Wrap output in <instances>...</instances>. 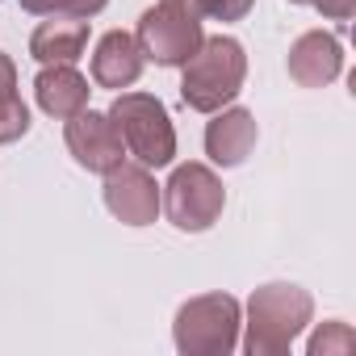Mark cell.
<instances>
[{"instance_id": "1", "label": "cell", "mask_w": 356, "mask_h": 356, "mask_svg": "<svg viewBox=\"0 0 356 356\" xmlns=\"http://www.w3.org/2000/svg\"><path fill=\"white\" fill-rule=\"evenodd\" d=\"M314 318V298L310 289L293 281H268L252 289L243 306V331L239 343L248 356H285L302 339V331Z\"/></svg>"}, {"instance_id": "2", "label": "cell", "mask_w": 356, "mask_h": 356, "mask_svg": "<svg viewBox=\"0 0 356 356\" xmlns=\"http://www.w3.org/2000/svg\"><path fill=\"white\" fill-rule=\"evenodd\" d=\"M248 80V51L231 34L202 38L189 63H181V101L193 113H218L243 92Z\"/></svg>"}, {"instance_id": "3", "label": "cell", "mask_w": 356, "mask_h": 356, "mask_svg": "<svg viewBox=\"0 0 356 356\" xmlns=\"http://www.w3.org/2000/svg\"><path fill=\"white\" fill-rule=\"evenodd\" d=\"M243 306L231 293H197L172 318V343L181 356H231L239 348Z\"/></svg>"}, {"instance_id": "4", "label": "cell", "mask_w": 356, "mask_h": 356, "mask_svg": "<svg viewBox=\"0 0 356 356\" xmlns=\"http://www.w3.org/2000/svg\"><path fill=\"white\" fill-rule=\"evenodd\" d=\"M109 122L122 134V147L143 168H172L176 163V126L159 97L151 92H118L109 105Z\"/></svg>"}, {"instance_id": "5", "label": "cell", "mask_w": 356, "mask_h": 356, "mask_svg": "<svg viewBox=\"0 0 356 356\" xmlns=\"http://www.w3.org/2000/svg\"><path fill=\"white\" fill-rule=\"evenodd\" d=\"M159 202H163L159 210L181 235H202L222 218L227 189H222V176L210 163L189 159V163H176L168 185H159Z\"/></svg>"}, {"instance_id": "6", "label": "cell", "mask_w": 356, "mask_h": 356, "mask_svg": "<svg viewBox=\"0 0 356 356\" xmlns=\"http://www.w3.org/2000/svg\"><path fill=\"white\" fill-rule=\"evenodd\" d=\"M202 38H206L202 22L189 17L185 9H176V5H163V0L151 5V9H143L138 30H134V42L143 51V59L155 63V67H181V63H189L193 51L202 47Z\"/></svg>"}, {"instance_id": "7", "label": "cell", "mask_w": 356, "mask_h": 356, "mask_svg": "<svg viewBox=\"0 0 356 356\" xmlns=\"http://www.w3.org/2000/svg\"><path fill=\"white\" fill-rule=\"evenodd\" d=\"M105 210L122 222V227H151L159 218V185L151 168H143L138 159H122L118 168L105 172Z\"/></svg>"}, {"instance_id": "8", "label": "cell", "mask_w": 356, "mask_h": 356, "mask_svg": "<svg viewBox=\"0 0 356 356\" xmlns=\"http://www.w3.org/2000/svg\"><path fill=\"white\" fill-rule=\"evenodd\" d=\"M63 143H67L72 159L84 172H101L105 176L109 168H118L122 159H130L126 147H122L118 126L109 122V113H97V109H80L76 118H67L63 122Z\"/></svg>"}, {"instance_id": "9", "label": "cell", "mask_w": 356, "mask_h": 356, "mask_svg": "<svg viewBox=\"0 0 356 356\" xmlns=\"http://www.w3.org/2000/svg\"><path fill=\"white\" fill-rule=\"evenodd\" d=\"M256 138H260V126H256V113L243 109V105H222L218 113H210L206 122V155L214 168H243L248 155L256 151Z\"/></svg>"}, {"instance_id": "10", "label": "cell", "mask_w": 356, "mask_h": 356, "mask_svg": "<svg viewBox=\"0 0 356 356\" xmlns=\"http://www.w3.org/2000/svg\"><path fill=\"white\" fill-rule=\"evenodd\" d=\"M285 67H289L293 84H302V88H327V84H335L343 76V47L327 30H306V34L293 38Z\"/></svg>"}, {"instance_id": "11", "label": "cell", "mask_w": 356, "mask_h": 356, "mask_svg": "<svg viewBox=\"0 0 356 356\" xmlns=\"http://www.w3.org/2000/svg\"><path fill=\"white\" fill-rule=\"evenodd\" d=\"M147 59L134 42V34L126 30H109L97 38V51H92V84L97 88H113V92H126L130 84H138Z\"/></svg>"}, {"instance_id": "12", "label": "cell", "mask_w": 356, "mask_h": 356, "mask_svg": "<svg viewBox=\"0 0 356 356\" xmlns=\"http://www.w3.org/2000/svg\"><path fill=\"white\" fill-rule=\"evenodd\" d=\"M88 80L76 72V63H47L38 76H34V101L47 118H76L80 109H88Z\"/></svg>"}, {"instance_id": "13", "label": "cell", "mask_w": 356, "mask_h": 356, "mask_svg": "<svg viewBox=\"0 0 356 356\" xmlns=\"http://www.w3.org/2000/svg\"><path fill=\"white\" fill-rule=\"evenodd\" d=\"M88 26L84 17H47L30 34V55L34 63H76L88 47Z\"/></svg>"}, {"instance_id": "14", "label": "cell", "mask_w": 356, "mask_h": 356, "mask_svg": "<svg viewBox=\"0 0 356 356\" xmlns=\"http://www.w3.org/2000/svg\"><path fill=\"white\" fill-rule=\"evenodd\" d=\"M30 134V105L17 92V63L0 51V147Z\"/></svg>"}, {"instance_id": "15", "label": "cell", "mask_w": 356, "mask_h": 356, "mask_svg": "<svg viewBox=\"0 0 356 356\" xmlns=\"http://www.w3.org/2000/svg\"><path fill=\"white\" fill-rule=\"evenodd\" d=\"M163 5L185 9L197 22H222V26H231V22H243L256 9V0H163Z\"/></svg>"}, {"instance_id": "16", "label": "cell", "mask_w": 356, "mask_h": 356, "mask_svg": "<svg viewBox=\"0 0 356 356\" xmlns=\"http://www.w3.org/2000/svg\"><path fill=\"white\" fill-rule=\"evenodd\" d=\"M356 352V331L343 318L318 323L314 335L306 339V356H352Z\"/></svg>"}, {"instance_id": "17", "label": "cell", "mask_w": 356, "mask_h": 356, "mask_svg": "<svg viewBox=\"0 0 356 356\" xmlns=\"http://www.w3.org/2000/svg\"><path fill=\"white\" fill-rule=\"evenodd\" d=\"M105 5L109 0H22V9L34 17H84V22L105 13Z\"/></svg>"}, {"instance_id": "18", "label": "cell", "mask_w": 356, "mask_h": 356, "mask_svg": "<svg viewBox=\"0 0 356 356\" xmlns=\"http://www.w3.org/2000/svg\"><path fill=\"white\" fill-rule=\"evenodd\" d=\"M314 9H318L327 22H352L356 0H314Z\"/></svg>"}, {"instance_id": "19", "label": "cell", "mask_w": 356, "mask_h": 356, "mask_svg": "<svg viewBox=\"0 0 356 356\" xmlns=\"http://www.w3.org/2000/svg\"><path fill=\"white\" fill-rule=\"evenodd\" d=\"M289 5H314V0H289Z\"/></svg>"}]
</instances>
